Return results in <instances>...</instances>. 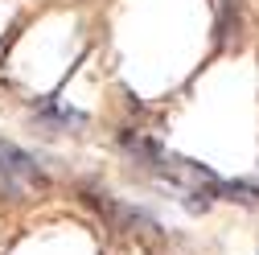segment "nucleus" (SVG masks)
Instances as JSON below:
<instances>
[{
  "label": "nucleus",
  "mask_w": 259,
  "mask_h": 255,
  "mask_svg": "<svg viewBox=\"0 0 259 255\" xmlns=\"http://www.w3.org/2000/svg\"><path fill=\"white\" fill-rule=\"evenodd\" d=\"M21 181H25V185H33V181L41 185L46 177H41V169L33 165V156H29V152H21L17 144H5V140H0V185L17 194Z\"/></svg>",
  "instance_id": "f257e3e1"
}]
</instances>
